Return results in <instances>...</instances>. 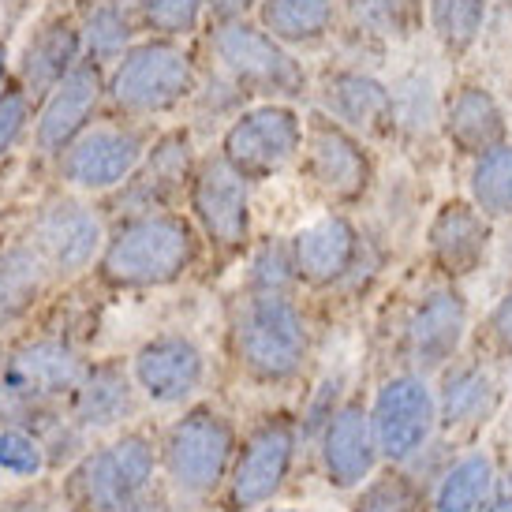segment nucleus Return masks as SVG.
<instances>
[{
  "label": "nucleus",
  "mask_w": 512,
  "mask_h": 512,
  "mask_svg": "<svg viewBox=\"0 0 512 512\" xmlns=\"http://www.w3.org/2000/svg\"><path fill=\"white\" fill-rule=\"evenodd\" d=\"M199 258V232L180 214H139L116 221L98 258L113 288H161L180 281Z\"/></svg>",
  "instance_id": "obj_1"
},
{
  "label": "nucleus",
  "mask_w": 512,
  "mask_h": 512,
  "mask_svg": "<svg viewBox=\"0 0 512 512\" xmlns=\"http://www.w3.org/2000/svg\"><path fill=\"white\" fill-rule=\"evenodd\" d=\"M292 453H296V427L285 415H273L251 430L232 471V501L240 509H255L262 501H270L292 468Z\"/></svg>",
  "instance_id": "obj_17"
},
{
  "label": "nucleus",
  "mask_w": 512,
  "mask_h": 512,
  "mask_svg": "<svg viewBox=\"0 0 512 512\" xmlns=\"http://www.w3.org/2000/svg\"><path fill=\"white\" fill-rule=\"evenodd\" d=\"M490 337H494V344H498L501 352L512 356V292L490 314Z\"/></svg>",
  "instance_id": "obj_38"
},
{
  "label": "nucleus",
  "mask_w": 512,
  "mask_h": 512,
  "mask_svg": "<svg viewBox=\"0 0 512 512\" xmlns=\"http://www.w3.org/2000/svg\"><path fill=\"white\" fill-rule=\"evenodd\" d=\"M79 60H86V49L75 12L45 15L42 23L27 34L23 49H19L15 83L23 86L34 101H42Z\"/></svg>",
  "instance_id": "obj_18"
},
{
  "label": "nucleus",
  "mask_w": 512,
  "mask_h": 512,
  "mask_svg": "<svg viewBox=\"0 0 512 512\" xmlns=\"http://www.w3.org/2000/svg\"><path fill=\"white\" fill-rule=\"evenodd\" d=\"M109 4H116V8H124V12H131L135 19H139V8H143V0H109Z\"/></svg>",
  "instance_id": "obj_45"
},
{
  "label": "nucleus",
  "mask_w": 512,
  "mask_h": 512,
  "mask_svg": "<svg viewBox=\"0 0 512 512\" xmlns=\"http://www.w3.org/2000/svg\"><path fill=\"white\" fill-rule=\"evenodd\" d=\"M75 19H79V30H83L86 60H94L101 68H113L116 60L139 42V30H143L135 15L109 4V0H79Z\"/></svg>",
  "instance_id": "obj_27"
},
{
  "label": "nucleus",
  "mask_w": 512,
  "mask_h": 512,
  "mask_svg": "<svg viewBox=\"0 0 512 512\" xmlns=\"http://www.w3.org/2000/svg\"><path fill=\"white\" fill-rule=\"evenodd\" d=\"M232 344L240 367L258 382H288L303 370L311 333L303 311L285 292H251L236 314Z\"/></svg>",
  "instance_id": "obj_4"
},
{
  "label": "nucleus",
  "mask_w": 512,
  "mask_h": 512,
  "mask_svg": "<svg viewBox=\"0 0 512 512\" xmlns=\"http://www.w3.org/2000/svg\"><path fill=\"white\" fill-rule=\"evenodd\" d=\"M374 430H370V415L363 404H341L333 419L326 423V438H322V460H326L329 483L356 486L367 479L370 464H374Z\"/></svg>",
  "instance_id": "obj_23"
},
{
  "label": "nucleus",
  "mask_w": 512,
  "mask_h": 512,
  "mask_svg": "<svg viewBox=\"0 0 512 512\" xmlns=\"http://www.w3.org/2000/svg\"><path fill=\"white\" fill-rule=\"evenodd\" d=\"M105 68L94 60H79L42 98V109L34 113V150L38 157H60L68 146L90 128L105 98Z\"/></svg>",
  "instance_id": "obj_13"
},
{
  "label": "nucleus",
  "mask_w": 512,
  "mask_h": 512,
  "mask_svg": "<svg viewBox=\"0 0 512 512\" xmlns=\"http://www.w3.org/2000/svg\"><path fill=\"white\" fill-rule=\"evenodd\" d=\"M34 124V98L19 83H8L0 94V157H8Z\"/></svg>",
  "instance_id": "obj_36"
},
{
  "label": "nucleus",
  "mask_w": 512,
  "mask_h": 512,
  "mask_svg": "<svg viewBox=\"0 0 512 512\" xmlns=\"http://www.w3.org/2000/svg\"><path fill=\"white\" fill-rule=\"evenodd\" d=\"M206 0H143L139 27L150 30V38H191L206 19Z\"/></svg>",
  "instance_id": "obj_33"
},
{
  "label": "nucleus",
  "mask_w": 512,
  "mask_h": 512,
  "mask_svg": "<svg viewBox=\"0 0 512 512\" xmlns=\"http://www.w3.org/2000/svg\"><path fill=\"white\" fill-rule=\"evenodd\" d=\"M131 378L154 404H184L206 378V356L184 333H161L135 352Z\"/></svg>",
  "instance_id": "obj_16"
},
{
  "label": "nucleus",
  "mask_w": 512,
  "mask_h": 512,
  "mask_svg": "<svg viewBox=\"0 0 512 512\" xmlns=\"http://www.w3.org/2000/svg\"><path fill=\"white\" fill-rule=\"evenodd\" d=\"M490 483H494L490 460H486V456H468V460H460V464L445 475L434 509L438 512H475L479 505H483Z\"/></svg>",
  "instance_id": "obj_32"
},
{
  "label": "nucleus",
  "mask_w": 512,
  "mask_h": 512,
  "mask_svg": "<svg viewBox=\"0 0 512 512\" xmlns=\"http://www.w3.org/2000/svg\"><path fill=\"white\" fill-rule=\"evenodd\" d=\"M187 202L199 221L202 236L214 243L221 255H236L251 240V195L247 180L228 165L225 157H206L195 165L187 184Z\"/></svg>",
  "instance_id": "obj_11"
},
{
  "label": "nucleus",
  "mask_w": 512,
  "mask_h": 512,
  "mask_svg": "<svg viewBox=\"0 0 512 512\" xmlns=\"http://www.w3.org/2000/svg\"><path fill=\"white\" fill-rule=\"evenodd\" d=\"M34 8V0H0V23H19Z\"/></svg>",
  "instance_id": "obj_42"
},
{
  "label": "nucleus",
  "mask_w": 512,
  "mask_h": 512,
  "mask_svg": "<svg viewBox=\"0 0 512 512\" xmlns=\"http://www.w3.org/2000/svg\"><path fill=\"white\" fill-rule=\"evenodd\" d=\"M341 0H258L255 19L288 49H314L337 30Z\"/></svg>",
  "instance_id": "obj_25"
},
{
  "label": "nucleus",
  "mask_w": 512,
  "mask_h": 512,
  "mask_svg": "<svg viewBox=\"0 0 512 512\" xmlns=\"http://www.w3.org/2000/svg\"><path fill=\"white\" fill-rule=\"evenodd\" d=\"M445 135L460 154H486L505 143V109L486 86H460L445 105Z\"/></svg>",
  "instance_id": "obj_24"
},
{
  "label": "nucleus",
  "mask_w": 512,
  "mask_h": 512,
  "mask_svg": "<svg viewBox=\"0 0 512 512\" xmlns=\"http://www.w3.org/2000/svg\"><path fill=\"white\" fill-rule=\"evenodd\" d=\"M27 240L57 281H72L83 270H90L105 251V221L94 206L72 195H57L38 206L27 228Z\"/></svg>",
  "instance_id": "obj_7"
},
{
  "label": "nucleus",
  "mask_w": 512,
  "mask_h": 512,
  "mask_svg": "<svg viewBox=\"0 0 512 512\" xmlns=\"http://www.w3.org/2000/svg\"><path fill=\"white\" fill-rule=\"evenodd\" d=\"M490 15V0H427L430 34L449 57H464L479 42Z\"/></svg>",
  "instance_id": "obj_29"
},
{
  "label": "nucleus",
  "mask_w": 512,
  "mask_h": 512,
  "mask_svg": "<svg viewBox=\"0 0 512 512\" xmlns=\"http://www.w3.org/2000/svg\"><path fill=\"white\" fill-rule=\"evenodd\" d=\"M150 479L154 445L143 434H124L79 456V464L64 479V501L72 512H128L143 501Z\"/></svg>",
  "instance_id": "obj_5"
},
{
  "label": "nucleus",
  "mask_w": 512,
  "mask_h": 512,
  "mask_svg": "<svg viewBox=\"0 0 512 512\" xmlns=\"http://www.w3.org/2000/svg\"><path fill=\"white\" fill-rule=\"evenodd\" d=\"M490 378H486L479 367H456L449 378H445V389H441V423L445 427H460L475 419L479 412H486L490 404Z\"/></svg>",
  "instance_id": "obj_31"
},
{
  "label": "nucleus",
  "mask_w": 512,
  "mask_h": 512,
  "mask_svg": "<svg viewBox=\"0 0 512 512\" xmlns=\"http://www.w3.org/2000/svg\"><path fill=\"white\" fill-rule=\"evenodd\" d=\"M195 176V154H191V131L176 128L157 135L139 169L131 172L124 184L109 191L105 210H113L116 221L139 214H157L169 210V202L191 184Z\"/></svg>",
  "instance_id": "obj_10"
},
{
  "label": "nucleus",
  "mask_w": 512,
  "mask_h": 512,
  "mask_svg": "<svg viewBox=\"0 0 512 512\" xmlns=\"http://www.w3.org/2000/svg\"><path fill=\"white\" fill-rule=\"evenodd\" d=\"M352 27L370 42H408L423 30V0H341Z\"/></svg>",
  "instance_id": "obj_28"
},
{
  "label": "nucleus",
  "mask_w": 512,
  "mask_h": 512,
  "mask_svg": "<svg viewBox=\"0 0 512 512\" xmlns=\"http://www.w3.org/2000/svg\"><path fill=\"white\" fill-rule=\"evenodd\" d=\"M4 359H8V348H4V341H0V367H4Z\"/></svg>",
  "instance_id": "obj_46"
},
{
  "label": "nucleus",
  "mask_w": 512,
  "mask_h": 512,
  "mask_svg": "<svg viewBox=\"0 0 512 512\" xmlns=\"http://www.w3.org/2000/svg\"><path fill=\"white\" fill-rule=\"evenodd\" d=\"M299 281L307 285H333L356 266L359 258V232L341 214H329L299 228L292 240Z\"/></svg>",
  "instance_id": "obj_20"
},
{
  "label": "nucleus",
  "mask_w": 512,
  "mask_h": 512,
  "mask_svg": "<svg viewBox=\"0 0 512 512\" xmlns=\"http://www.w3.org/2000/svg\"><path fill=\"white\" fill-rule=\"evenodd\" d=\"M8 68H12V53H8V42L0 38V94H4V86H8Z\"/></svg>",
  "instance_id": "obj_44"
},
{
  "label": "nucleus",
  "mask_w": 512,
  "mask_h": 512,
  "mask_svg": "<svg viewBox=\"0 0 512 512\" xmlns=\"http://www.w3.org/2000/svg\"><path fill=\"white\" fill-rule=\"evenodd\" d=\"M464 329H468V307H464L460 292L453 288L430 292L408 322V356L423 370L441 367L445 359L456 356Z\"/></svg>",
  "instance_id": "obj_21"
},
{
  "label": "nucleus",
  "mask_w": 512,
  "mask_h": 512,
  "mask_svg": "<svg viewBox=\"0 0 512 512\" xmlns=\"http://www.w3.org/2000/svg\"><path fill=\"white\" fill-rule=\"evenodd\" d=\"M303 172L333 202H356L370 187V157L363 139L326 113H314L303 135Z\"/></svg>",
  "instance_id": "obj_12"
},
{
  "label": "nucleus",
  "mask_w": 512,
  "mask_h": 512,
  "mask_svg": "<svg viewBox=\"0 0 512 512\" xmlns=\"http://www.w3.org/2000/svg\"><path fill=\"white\" fill-rule=\"evenodd\" d=\"M232 449H236V434L225 415L214 408H195L169 427V438H165L169 479L184 494H210L225 479Z\"/></svg>",
  "instance_id": "obj_9"
},
{
  "label": "nucleus",
  "mask_w": 512,
  "mask_h": 512,
  "mask_svg": "<svg viewBox=\"0 0 512 512\" xmlns=\"http://www.w3.org/2000/svg\"><path fill=\"white\" fill-rule=\"evenodd\" d=\"M486 243H490V225L479 206L453 199L430 221V255L449 277H468L479 270Z\"/></svg>",
  "instance_id": "obj_22"
},
{
  "label": "nucleus",
  "mask_w": 512,
  "mask_h": 512,
  "mask_svg": "<svg viewBox=\"0 0 512 512\" xmlns=\"http://www.w3.org/2000/svg\"><path fill=\"white\" fill-rule=\"evenodd\" d=\"M258 8V0H206V12L214 23H225V19H247V15Z\"/></svg>",
  "instance_id": "obj_39"
},
{
  "label": "nucleus",
  "mask_w": 512,
  "mask_h": 512,
  "mask_svg": "<svg viewBox=\"0 0 512 512\" xmlns=\"http://www.w3.org/2000/svg\"><path fill=\"white\" fill-rule=\"evenodd\" d=\"M505 4H509V8H512V0H505Z\"/></svg>",
  "instance_id": "obj_48"
},
{
  "label": "nucleus",
  "mask_w": 512,
  "mask_h": 512,
  "mask_svg": "<svg viewBox=\"0 0 512 512\" xmlns=\"http://www.w3.org/2000/svg\"><path fill=\"white\" fill-rule=\"evenodd\" d=\"M0 512H53V505H49L45 494L27 490V494H15V498L0 501Z\"/></svg>",
  "instance_id": "obj_40"
},
{
  "label": "nucleus",
  "mask_w": 512,
  "mask_h": 512,
  "mask_svg": "<svg viewBox=\"0 0 512 512\" xmlns=\"http://www.w3.org/2000/svg\"><path fill=\"white\" fill-rule=\"evenodd\" d=\"M45 464H49V453L38 434L23 427H0V471L19 475V479H38Z\"/></svg>",
  "instance_id": "obj_34"
},
{
  "label": "nucleus",
  "mask_w": 512,
  "mask_h": 512,
  "mask_svg": "<svg viewBox=\"0 0 512 512\" xmlns=\"http://www.w3.org/2000/svg\"><path fill=\"white\" fill-rule=\"evenodd\" d=\"M314 90H318V109L359 139L363 135L385 139L397 131V94L378 75L359 72V68H329Z\"/></svg>",
  "instance_id": "obj_14"
},
{
  "label": "nucleus",
  "mask_w": 512,
  "mask_h": 512,
  "mask_svg": "<svg viewBox=\"0 0 512 512\" xmlns=\"http://www.w3.org/2000/svg\"><path fill=\"white\" fill-rule=\"evenodd\" d=\"M419 494L404 475H382L356 498L352 512H415Z\"/></svg>",
  "instance_id": "obj_37"
},
{
  "label": "nucleus",
  "mask_w": 512,
  "mask_h": 512,
  "mask_svg": "<svg viewBox=\"0 0 512 512\" xmlns=\"http://www.w3.org/2000/svg\"><path fill=\"white\" fill-rule=\"evenodd\" d=\"M292 281H299L292 247L266 243L251 262V292H288Z\"/></svg>",
  "instance_id": "obj_35"
},
{
  "label": "nucleus",
  "mask_w": 512,
  "mask_h": 512,
  "mask_svg": "<svg viewBox=\"0 0 512 512\" xmlns=\"http://www.w3.org/2000/svg\"><path fill=\"white\" fill-rule=\"evenodd\" d=\"M486 512H512V475L498 479L494 486V498H490V509Z\"/></svg>",
  "instance_id": "obj_41"
},
{
  "label": "nucleus",
  "mask_w": 512,
  "mask_h": 512,
  "mask_svg": "<svg viewBox=\"0 0 512 512\" xmlns=\"http://www.w3.org/2000/svg\"><path fill=\"white\" fill-rule=\"evenodd\" d=\"M146 150H150V139L139 124H90L57 157V176L75 191L109 195L139 169Z\"/></svg>",
  "instance_id": "obj_8"
},
{
  "label": "nucleus",
  "mask_w": 512,
  "mask_h": 512,
  "mask_svg": "<svg viewBox=\"0 0 512 512\" xmlns=\"http://www.w3.org/2000/svg\"><path fill=\"white\" fill-rule=\"evenodd\" d=\"M471 199L486 217H512V143H501L475 157Z\"/></svg>",
  "instance_id": "obj_30"
},
{
  "label": "nucleus",
  "mask_w": 512,
  "mask_h": 512,
  "mask_svg": "<svg viewBox=\"0 0 512 512\" xmlns=\"http://www.w3.org/2000/svg\"><path fill=\"white\" fill-rule=\"evenodd\" d=\"M307 124L292 101H258L228 120L221 135V157L243 180H273L303 154Z\"/></svg>",
  "instance_id": "obj_6"
},
{
  "label": "nucleus",
  "mask_w": 512,
  "mask_h": 512,
  "mask_svg": "<svg viewBox=\"0 0 512 512\" xmlns=\"http://www.w3.org/2000/svg\"><path fill=\"white\" fill-rule=\"evenodd\" d=\"M49 266L30 247V240H12L0 247V329L15 326L19 318L34 311L38 296L49 285Z\"/></svg>",
  "instance_id": "obj_26"
},
{
  "label": "nucleus",
  "mask_w": 512,
  "mask_h": 512,
  "mask_svg": "<svg viewBox=\"0 0 512 512\" xmlns=\"http://www.w3.org/2000/svg\"><path fill=\"white\" fill-rule=\"evenodd\" d=\"M128 512H172L165 498H143L139 505H131Z\"/></svg>",
  "instance_id": "obj_43"
},
{
  "label": "nucleus",
  "mask_w": 512,
  "mask_h": 512,
  "mask_svg": "<svg viewBox=\"0 0 512 512\" xmlns=\"http://www.w3.org/2000/svg\"><path fill=\"white\" fill-rule=\"evenodd\" d=\"M199 64L176 38H143L109 68L105 98L131 120L176 113L199 90Z\"/></svg>",
  "instance_id": "obj_2"
},
{
  "label": "nucleus",
  "mask_w": 512,
  "mask_h": 512,
  "mask_svg": "<svg viewBox=\"0 0 512 512\" xmlns=\"http://www.w3.org/2000/svg\"><path fill=\"white\" fill-rule=\"evenodd\" d=\"M430 427H434V397L423 378L400 374L378 389L370 430H374V445L389 460L412 456L430 438Z\"/></svg>",
  "instance_id": "obj_15"
},
{
  "label": "nucleus",
  "mask_w": 512,
  "mask_h": 512,
  "mask_svg": "<svg viewBox=\"0 0 512 512\" xmlns=\"http://www.w3.org/2000/svg\"><path fill=\"white\" fill-rule=\"evenodd\" d=\"M270 512H292V509H270Z\"/></svg>",
  "instance_id": "obj_47"
},
{
  "label": "nucleus",
  "mask_w": 512,
  "mask_h": 512,
  "mask_svg": "<svg viewBox=\"0 0 512 512\" xmlns=\"http://www.w3.org/2000/svg\"><path fill=\"white\" fill-rule=\"evenodd\" d=\"M135 389L139 385L124 370V363H116V359L86 363L83 378L68 397V415L83 434L113 430L135 412Z\"/></svg>",
  "instance_id": "obj_19"
},
{
  "label": "nucleus",
  "mask_w": 512,
  "mask_h": 512,
  "mask_svg": "<svg viewBox=\"0 0 512 512\" xmlns=\"http://www.w3.org/2000/svg\"><path fill=\"white\" fill-rule=\"evenodd\" d=\"M210 57L214 72L240 86L258 101H299L311 86V75L288 49L273 38L258 19H225L210 27Z\"/></svg>",
  "instance_id": "obj_3"
}]
</instances>
